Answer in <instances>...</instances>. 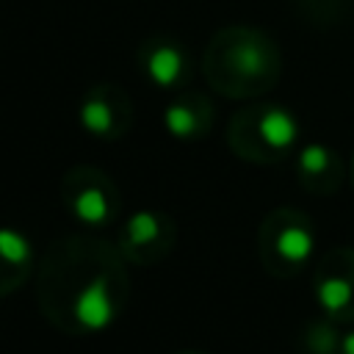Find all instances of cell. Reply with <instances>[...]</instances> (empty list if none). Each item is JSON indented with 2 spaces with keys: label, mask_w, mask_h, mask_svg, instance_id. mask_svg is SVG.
Segmentation results:
<instances>
[{
  "label": "cell",
  "mask_w": 354,
  "mask_h": 354,
  "mask_svg": "<svg viewBox=\"0 0 354 354\" xmlns=\"http://www.w3.org/2000/svg\"><path fill=\"white\" fill-rule=\"evenodd\" d=\"M343 354H354V332L343 337Z\"/></svg>",
  "instance_id": "12"
},
{
  "label": "cell",
  "mask_w": 354,
  "mask_h": 354,
  "mask_svg": "<svg viewBox=\"0 0 354 354\" xmlns=\"http://www.w3.org/2000/svg\"><path fill=\"white\" fill-rule=\"evenodd\" d=\"M75 216L86 224H102L108 218V199L102 191L97 188H86L77 199H75Z\"/></svg>",
  "instance_id": "5"
},
{
  "label": "cell",
  "mask_w": 354,
  "mask_h": 354,
  "mask_svg": "<svg viewBox=\"0 0 354 354\" xmlns=\"http://www.w3.org/2000/svg\"><path fill=\"white\" fill-rule=\"evenodd\" d=\"M277 252L290 263H304L313 252V235L304 227H285L277 235Z\"/></svg>",
  "instance_id": "4"
},
{
  "label": "cell",
  "mask_w": 354,
  "mask_h": 354,
  "mask_svg": "<svg viewBox=\"0 0 354 354\" xmlns=\"http://www.w3.org/2000/svg\"><path fill=\"white\" fill-rule=\"evenodd\" d=\"M0 257L8 263H28L30 257V243L25 235H19L17 230L3 227L0 230Z\"/></svg>",
  "instance_id": "7"
},
{
  "label": "cell",
  "mask_w": 354,
  "mask_h": 354,
  "mask_svg": "<svg viewBox=\"0 0 354 354\" xmlns=\"http://www.w3.org/2000/svg\"><path fill=\"white\" fill-rule=\"evenodd\" d=\"M299 163H301V169H304V171L318 174V171H324V169H326V163H329V152H326L321 144H310V147H304V149H301Z\"/></svg>",
  "instance_id": "11"
},
{
  "label": "cell",
  "mask_w": 354,
  "mask_h": 354,
  "mask_svg": "<svg viewBox=\"0 0 354 354\" xmlns=\"http://www.w3.org/2000/svg\"><path fill=\"white\" fill-rule=\"evenodd\" d=\"M296 122H293V116L288 113V111H282V108H271V111H266L263 113V119H260V136H263V141L268 144V147H274V149H285V147H290L293 141H296Z\"/></svg>",
  "instance_id": "2"
},
{
  "label": "cell",
  "mask_w": 354,
  "mask_h": 354,
  "mask_svg": "<svg viewBox=\"0 0 354 354\" xmlns=\"http://www.w3.org/2000/svg\"><path fill=\"white\" fill-rule=\"evenodd\" d=\"M80 122H83V127H86L88 133L105 136V133L111 130V111H108L105 102L88 100V102H83V108H80Z\"/></svg>",
  "instance_id": "8"
},
{
  "label": "cell",
  "mask_w": 354,
  "mask_h": 354,
  "mask_svg": "<svg viewBox=\"0 0 354 354\" xmlns=\"http://www.w3.org/2000/svg\"><path fill=\"white\" fill-rule=\"evenodd\" d=\"M166 127H169L171 136L185 138V136L194 133V127H196V116H194L185 105H171V108L166 111Z\"/></svg>",
  "instance_id": "9"
},
{
  "label": "cell",
  "mask_w": 354,
  "mask_h": 354,
  "mask_svg": "<svg viewBox=\"0 0 354 354\" xmlns=\"http://www.w3.org/2000/svg\"><path fill=\"white\" fill-rule=\"evenodd\" d=\"M75 318L80 326L97 332V329H105L111 321H113V301L108 296V288H105V279H94L88 282L77 299H75Z\"/></svg>",
  "instance_id": "1"
},
{
  "label": "cell",
  "mask_w": 354,
  "mask_h": 354,
  "mask_svg": "<svg viewBox=\"0 0 354 354\" xmlns=\"http://www.w3.org/2000/svg\"><path fill=\"white\" fill-rule=\"evenodd\" d=\"M318 301L329 310V313H340L348 301H351V282L343 277H326L318 285Z\"/></svg>",
  "instance_id": "6"
},
{
  "label": "cell",
  "mask_w": 354,
  "mask_h": 354,
  "mask_svg": "<svg viewBox=\"0 0 354 354\" xmlns=\"http://www.w3.org/2000/svg\"><path fill=\"white\" fill-rule=\"evenodd\" d=\"M127 235H130L133 243H147V241H152V238L158 235V218H155L152 213H147V210L136 213V216L127 221Z\"/></svg>",
  "instance_id": "10"
},
{
  "label": "cell",
  "mask_w": 354,
  "mask_h": 354,
  "mask_svg": "<svg viewBox=\"0 0 354 354\" xmlns=\"http://www.w3.org/2000/svg\"><path fill=\"white\" fill-rule=\"evenodd\" d=\"M147 72H149V77L158 86H171L180 77V72H183V55H180V50H174V47H158L149 55V61H147Z\"/></svg>",
  "instance_id": "3"
}]
</instances>
